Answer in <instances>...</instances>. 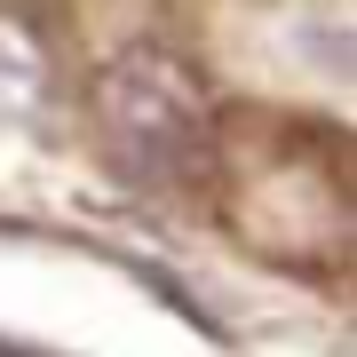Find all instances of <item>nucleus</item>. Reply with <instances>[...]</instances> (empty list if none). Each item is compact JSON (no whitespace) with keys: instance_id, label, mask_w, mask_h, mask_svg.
<instances>
[{"instance_id":"1","label":"nucleus","mask_w":357,"mask_h":357,"mask_svg":"<svg viewBox=\"0 0 357 357\" xmlns=\"http://www.w3.org/2000/svg\"><path fill=\"white\" fill-rule=\"evenodd\" d=\"M96 128L135 183L183 191L215 167V96L175 48H119L96 72Z\"/></svg>"}]
</instances>
